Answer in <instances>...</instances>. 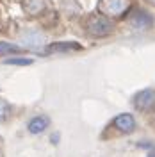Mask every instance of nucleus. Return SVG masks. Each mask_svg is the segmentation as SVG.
<instances>
[{"mask_svg": "<svg viewBox=\"0 0 155 157\" xmlns=\"http://www.w3.org/2000/svg\"><path fill=\"white\" fill-rule=\"evenodd\" d=\"M47 125H48V120H45V118H36V120H32V121H30L29 128L32 130V132H41Z\"/></svg>", "mask_w": 155, "mask_h": 157, "instance_id": "f257e3e1", "label": "nucleus"}, {"mask_svg": "<svg viewBox=\"0 0 155 157\" xmlns=\"http://www.w3.org/2000/svg\"><path fill=\"white\" fill-rule=\"evenodd\" d=\"M116 125H119L121 128L130 130V128L134 127V121H132V118L128 116V114H125V116H121V118H118L116 120Z\"/></svg>", "mask_w": 155, "mask_h": 157, "instance_id": "f03ea898", "label": "nucleus"}, {"mask_svg": "<svg viewBox=\"0 0 155 157\" xmlns=\"http://www.w3.org/2000/svg\"><path fill=\"white\" fill-rule=\"evenodd\" d=\"M7 113H9V107H7V104H4V102L0 100V120H4V118L7 116Z\"/></svg>", "mask_w": 155, "mask_h": 157, "instance_id": "7ed1b4c3", "label": "nucleus"}]
</instances>
